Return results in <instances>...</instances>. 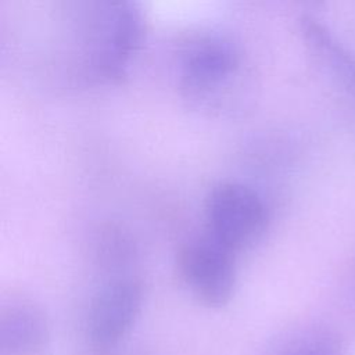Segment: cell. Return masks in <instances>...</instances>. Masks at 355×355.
<instances>
[{
  "label": "cell",
  "mask_w": 355,
  "mask_h": 355,
  "mask_svg": "<svg viewBox=\"0 0 355 355\" xmlns=\"http://www.w3.org/2000/svg\"><path fill=\"white\" fill-rule=\"evenodd\" d=\"M205 232L236 254L254 247L269 226V208L251 186L237 180L215 183L204 200Z\"/></svg>",
  "instance_id": "cell-1"
},
{
  "label": "cell",
  "mask_w": 355,
  "mask_h": 355,
  "mask_svg": "<svg viewBox=\"0 0 355 355\" xmlns=\"http://www.w3.org/2000/svg\"><path fill=\"white\" fill-rule=\"evenodd\" d=\"M237 254L209 233L191 237L176 251L178 275L197 302L218 309L227 305L237 284Z\"/></svg>",
  "instance_id": "cell-2"
},
{
  "label": "cell",
  "mask_w": 355,
  "mask_h": 355,
  "mask_svg": "<svg viewBox=\"0 0 355 355\" xmlns=\"http://www.w3.org/2000/svg\"><path fill=\"white\" fill-rule=\"evenodd\" d=\"M144 304V288L135 275L107 279L89 302L85 333L98 354L115 349L135 327Z\"/></svg>",
  "instance_id": "cell-3"
},
{
  "label": "cell",
  "mask_w": 355,
  "mask_h": 355,
  "mask_svg": "<svg viewBox=\"0 0 355 355\" xmlns=\"http://www.w3.org/2000/svg\"><path fill=\"white\" fill-rule=\"evenodd\" d=\"M51 341L47 313L35 300L11 294L0 305V355H44Z\"/></svg>",
  "instance_id": "cell-4"
},
{
  "label": "cell",
  "mask_w": 355,
  "mask_h": 355,
  "mask_svg": "<svg viewBox=\"0 0 355 355\" xmlns=\"http://www.w3.org/2000/svg\"><path fill=\"white\" fill-rule=\"evenodd\" d=\"M240 54L233 43L216 36L194 40L180 60V85L190 97L215 89L239 68Z\"/></svg>",
  "instance_id": "cell-5"
},
{
  "label": "cell",
  "mask_w": 355,
  "mask_h": 355,
  "mask_svg": "<svg viewBox=\"0 0 355 355\" xmlns=\"http://www.w3.org/2000/svg\"><path fill=\"white\" fill-rule=\"evenodd\" d=\"M301 36L309 51L345 90L355 93V57L319 19L304 15Z\"/></svg>",
  "instance_id": "cell-6"
},
{
  "label": "cell",
  "mask_w": 355,
  "mask_h": 355,
  "mask_svg": "<svg viewBox=\"0 0 355 355\" xmlns=\"http://www.w3.org/2000/svg\"><path fill=\"white\" fill-rule=\"evenodd\" d=\"M94 259L108 277L132 275L139 257V247L132 232L121 223L107 222L101 225L93 236Z\"/></svg>",
  "instance_id": "cell-7"
},
{
  "label": "cell",
  "mask_w": 355,
  "mask_h": 355,
  "mask_svg": "<svg viewBox=\"0 0 355 355\" xmlns=\"http://www.w3.org/2000/svg\"><path fill=\"white\" fill-rule=\"evenodd\" d=\"M266 355H341L334 334L324 327L302 326L283 333Z\"/></svg>",
  "instance_id": "cell-8"
},
{
  "label": "cell",
  "mask_w": 355,
  "mask_h": 355,
  "mask_svg": "<svg viewBox=\"0 0 355 355\" xmlns=\"http://www.w3.org/2000/svg\"><path fill=\"white\" fill-rule=\"evenodd\" d=\"M304 1H308V3H312V4H320V3H323L324 0H304Z\"/></svg>",
  "instance_id": "cell-9"
}]
</instances>
